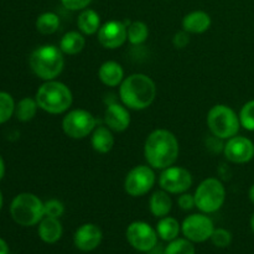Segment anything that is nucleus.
Returning a JSON list of instances; mask_svg holds the SVG:
<instances>
[{
	"label": "nucleus",
	"mask_w": 254,
	"mask_h": 254,
	"mask_svg": "<svg viewBox=\"0 0 254 254\" xmlns=\"http://www.w3.org/2000/svg\"><path fill=\"white\" fill-rule=\"evenodd\" d=\"M179 146L178 138L166 129H156L151 131L144 144V156L149 166L153 169H164L173 166L178 160Z\"/></svg>",
	"instance_id": "obj_1"
},
{
	"label": "nucleus",
	"mask_w": 254,
	"mask_h": 254,
	"mask_svg": "<svg viewBox=\"0 0 254 254\" xmlns=\"http://www.w3.org/2000/svg\"><path fill=\"white\" fill-rule=\"evenodd\" d=\"M155 173L148 165H139L131 169L124 180V190L131 197L146 195L155 185Z\"/></svg>",
	"instance_id": "obj_9"
},
{
	"label": "nucleus",
	"mask_w": 254,
	"mask_h": 254,
	"mask_svg": "<svg viewBox=\"0 0 254 254\" xmlns=\"http://www.w3.org/2000/svg\"><path fill=\"white\" fill-rule=\"evenodd\" d=\"M248 196H250L251 202H252L254 205V184L250 188V191H248Z\"/></svg>",
	"instance_id": "obj_38"
},
{
	"label": "nucleus",
	"mask_w": 254,
	"mask_h": 254,
	"mask_svg": "<svg viewBox=\"0 0 254 254\" xmlns=\"http://www.w3.org/2000/svg\"><path fill=\"white\" fill-rule=\"evenodd\" d=\"M196 207L203 213H213L220 210L226 201V189L218 179L208 178L195 191Z\"/></svg>",
	"instance_id": "obj_7"
},
{
	"label": "nucleus",
	"mask_w": 254,
	"mask_h": 254,
	"mask_svg": "<svg viewBox=\"0 0 254 254\" xmlns=\"http://www.w3.org/2000/svg\"><path fill=\"white\" fill-rule=\"evenodd\" d=\"M0 254H9V246L2 238H0Z\"/></svg>",
	"instance_id": "obj_36"
},
{
	"label": "nucleus",
	"mask_w": 254,
	"mask_h": 254,
	"mask_svg": "<svg viewBox=\"0 0 254 254\" xmlns=\"http://www.w3.org/2000/svg\"><path fill=\"white\" fill-rule=\"evenodd\" d=\"M149 208H150L151 215L158 218L168 216L173 208V200L169 196V192L164 191L163 189L155 191L149 200Z\"/></svg>",
	"instance_id": "obj_21"
},
{
	"label": "nucleus",
	"mask_w": 254,
	"mask_h": 254,
	"mask_svg": "<svg viewBox=\"0 0 254 254\" xmlns=\"http://www.w3.org/2000/svg\"><path fill=\"white\" fill-rule=\"evenodd\" d=\"M77 26L83 35H94L101 29V16L93 9H84L77 19Z\"/></svg>",
	"instance_id": "obj_22"
},
{
	"label": "nucleus",
	"mask_w": 254,
	"mask_h": 254,
	"mask_svg": "<svg viewBox=\"0 0 254 254\" xmlns=\"http://www.w3.org/2000/svg\"><path fill=\"white\" fill-rule=\"evenodd\" d=\"M32 72L44 81H52L64 67V52L55 45H42L32 51L29 59Z\"/></svg>",
	"instance_id": "obj_3"
},
{
	"label": "nucleus",
	"mask_w": 254,
	"mask_h": 254,
	"mask_svg": "<svg viewBox=\"0 0 254 254\" xmlns=\"http://www.w3.org/2000/svg\"><path fill=\"white\" fill-rule=\"evenodd\" d=\"M92 0H61L62 5L66 9L72 10V11H77V10H84Z\"/></svg>",
	"instance_id": "obj_34"
},
{
	"label": "nucleus",
	"mask_w": 254,
	"mask_h": 254,
	"mask_svg": "<svg viewBox=\"0 0 254 254\" xmlns=\"http://www.w3.org/2000/svg\"><path fill=\"white\" fill-rule=\"evenodd\" d=\"M104 123L111 130L121 131L127 130L130 126V114L124 104L111 103L104 112Z\"/></svg>",
	"instance_id": "obj_16"
},
{
	"label": "nucleus",
	"mask_w": 254,
	"mask_h": 254,
	"mask_svg": "<svg viewBox=\"0 0 254 254\" xmlns=\"http://www.w3.org/2000/svg\"><path fill=\"white\" fill-rule=\"evenodd\" d=\"M39 108L50 114H62L69 109L73 96L68 87L59 81H46L36 92Z\"/></svg>",
	"instance_id": "obj_4"
},
{
	"label": "nucleus",
	"mask_w": 254,
	"mask_h": 254,
	"mask_svg": "<svg viewBox=\"0 0 254 254\" xmlns=\"http://www.w3.org/2000/svg\"><path fill=\"white\" fill-rule=\"evenodd\" d=\"M128 30V41L131 45H141L149 36L148 25L143 21H133L127 25Z\"/></svg>",
	"instance_id": "obj_27"
},
{
	"label": "nucleus",
	"mask_w": 254,
	"mask_h": 254,
	"mask_svg": "<svg viewBox=\"0 0 254 254\" xmlns=\"http://www.w3.org/2000/svg\"><path fill=\"white\" fill-rule=\"evenodd\" d=\"M192 175L181 166H169L159 176V185L169 193H184L192 186Z\"/></svg>",
	"instance_id": "obj_12"
},
{
	"label": "nucleus",
	"mask_w": 254,
	"mask_h": 254,
	"mask_svg": "<svg viewBox=\"0 0 254 254\" xmlns=\"http://www.w3.org/2000/svg\"><path fill=\"white\" fill-rule=\"evenodd\" d=\"M103 240L102 230L94 223H84L79 226L73 235L74 247L81 252H92L99 247Z\"/></svg>",
	"instance_id": "obj_15"
},
{
	"label": "nucleus",
	"mask_w": 254,
	"mask_h": 254,
	"mask_svg": "<svg viewBox=\"0 0 254 254\" xmlns=\"http://www.w3.org/2000/svg\"><path fill=\"white\" fill-rule=\"evenodd\" d=\"M60 17L55 12L47 11L36 19V30L42 35H51L59 30Z\"/></svg>",
	"instance_id": "obj_26"
},
{
	"label": "nucleus",
	"mask_w": 254,
	"mask_h": 254,
	"mask_svg": "<svg viewBox=\"0 0 254 254\" xmlns=\"http://www.w3.org/2000/svg\"><path fill=\"white\" fill-rule=\"evenodd\" d=\"M44 210H45V216L60 218L64 213V205L60 200L52 198V200H49L46 201V202H44Z\"/></svg>",
	"instance_id": "obj_32"
},
{
	"label": "nucleus",
	"mask_w": 254,
	"mask_h": 254,
	"mask_svg": "<svg viewBox=\"0 0 254 254\" xmlns=\"http://www.w3.org/2000/svg\"><path fill=\"white\" fill-rule=\"evenodd\" d=\"M98 77L103 84L108 87L121 86L124 79V69L116 61H106L98 69Z\"/></svg>",
	"instance_id": "obj_19"
},
{
	"label": "nucleus",
	"mask_w": 254,
	"mask_h": 254,
	"mask_svg": "<svg viewBox=\"0 0 254 254\" xmlns=\"http://www.w3.org/2000/svg\"><path fill=\"white\" fill-rule=\"evenodd\" d=\"M164 254H196L195 246L188 238H176L169 242Z\"/></svg>",
	"instance_id": "obj_28"
},
{
	"label": "nucleus",
	"mask_w": 254,
	"mask_h": 254,
	"mask_svg": "<svg viewBox=\"0 0 254 254\" xmlns=\"http://www.w3.org/2000/svg\"><path fill=\"white\" fill-rule=\"evenodd\" d=\"M91 144L94 151L99 154H107L113 149L114 146V136L112 130L108 127L99 126L94 128L92 131Z\"/></svg>",
	"instance_id": "obj_20"
},
{
	"label": "nucleus",
	"mask_w": 254,
	"mask_h": 254,
	"mask_svg": "<svg viewBox=\"0 0 254 254\" xmlns=\"http://www.w3.org/2000/svg\"><path fill=\"white\" fill-rule=\"evenodd\" d=\"M241 127L248 131H254V99L247 102L240 112Z\"/></svg>",
	"instance_id": "obj_30"
},
{
	"label": "nucleus",
	"mask_w": 254,
	"mask_h": 254,
	"mask_svg": "<svg viewBox=\"0 0 254 254\" xmlns=\"http://www.w3.org/2000/svg\"><path fill=\"white\" fill-rule=\"evenodd\" d=\"M127 241L134 250L139 252H150L158 243V232L149 223L135 221L128 226L126 232Z\"/></svg>",
	"instance_id": "obj_10"
},
{
	"label": "nucleus",
	"mask_w": 254,
	"mask_h": 254,
	"mask_svg": "<svg viewBox=\"0 0 254 254\" xmlns=\"http://www.w3.org/2000/svg\"><path fill=\"white\" fill-rule=\"evenodd\" d=\"M223 154L226 159L233 164L250 163L254 158V143L246 136H232L227 139Z\"/></svg>",
	"instance_id": "obj_14"
},
{
	"label": "nucleus",
	"mask_w": 254,
	"mask_h": 254,
	"mask_svg": "<svg viewBox=\"0 0 254 254\" xmlns=\"http://www.w3.org/2000/svg\"><path fill=\"white\" fill-rule=\"evenodd\" d=\"M127 40H128L127 24L119 20L104 22L98 30V41L104 49L116 50L123 46Z\"/></svg>",
	"instance_id": "obj_13"
},
{
	"label": "nucleus",
	"mask_w": 254,
	"mask_h": 254,
	"mask_svg": "<svg viewBox=\"0 0 254 254\" xmlns=\"http://www.w3.org/2000/svg\"><path fill=\"white\" fill-rule=\"evenodd\" d=\"M181 231V226L176 218L170 217V216H165V217L160 218V221L156 225V232L158 236L163 241L166 242H171V241L176 240Z\"/></svg>",
	"instance_id": "obj_24"
},
{
	"label": "nucleus",
	"mask_w": 254,
	"mask_h": 254,
	"mask_svg": "<svg viewBox=\"0 0 254 254\" xmlns=\"http://www.w3.org/2000/svg\"><path fill=\"white\" fill-rule=\"evenodd\" d=\"M84 46H86V39H84L83 34L78 31L66 32L60 41L61 51L66 55H71V56L79 54L84 49Z\"/></svg>",
	"instance_id": "obj_23"
},
{
	"label": "nucleus",
	"mask_w": 254,
	"mask_h": 254,
	"mask_svg": "<svg viewBox=\"0 0 254 254\" xmlns=\"http://www.w3.org/2000/svg\"><path fill=\"white\" fill-rule=\"evenodd\" d=\"M2 193H1V191H0V210H1V207H2Z\"/></svg>",
	"instance_id": "obj_40"
},
{
	"label": "nucleus",
	"mask_w": 254,
	"mask_h": 254,
	"mask_svg": "<svg viewBox=\"0 0 254 254\" xmlns=\"http://www.w3.org/2000/svg\"><path fill=\"white\" fill-rule=\"evenodd\" d=\"M210 240L216 247L226 248L232 242V233L226 228H215Z\"/></svg>",
	"instance_id": "obj_31"
},
{
	"label": "nucleus",
	"mask_w": 254,
	"mask_h": 254,
	"mask_svg": "<svg viewBox=\"0 0 254 254\" xmlns=\"http://www.w3.org/2000/svg\"><path fill=\"white\" fill-rule=\"evenodd\" d=\"M215 231V225L207 213H192L184 220L181 232L192 243H203L210 240Z\"/></svg>",
	"instance_id": "obj_11"
},
{
	"label": "nucleus",
	"mask_w": 254,
	"mask_h": 254,
	"mask_svg": "<svg viewBox=\"0 0 254 254\" xmlns=\"http://www.w3.org/2000/svg\"><path fill=\"white\" fill-rule=\"evenodd\" d=\"M5 175V163L4 160H2V158L0 156V181H1V179L4 178Z\"/></svg>",
	"instance_id": "obj_37"
},
{
	"label": "nucleus",
	"mask_w": 254,
	"mask_h": 254,
	"mask_svg": "<svg viewBox=\"0 0 254 254\" xmlns=\"http://www.w3.org/2000/svg\"><path fill=\"white\" fill-rule=\"evenodd\" d=\"M207 126L212 135L222 140L230 139L240 131V116L226 104H216L208 111Z\"/></svg>",
	"instance_id": "obj_6"
},
{
	"label": "nucleus",
	"mask_w": 254,
	"mask_h": 254,
	"mask_svg": "<svg viewBox=\"0 0 254 254\" xmlns=\"http://www.w3.org/2000/svg\"><path fill=\"white\" fill-rule=\"evenodd\" d=\"M96 127V118L91 112L86 109L69 111L62 121L64 133L71 139H84L92 134Z\"/></svg>",
	"instance_id": "obj_8"
},
{
	"label": "nucleus",
	"mask_w": 254,
	"mask_h": 254,
	"mask_svg": "<svg viewBox=\"0 0 254 254\" xmlns=\"http://www.w3.org/2000/svg\"><path fill=\"white\" fill-rule=\"evenodd\" d=\"M178 205L181 210L184 211H190L193 207H196L195 203V196L191 195V193H181L178 198Z\"/></svg>",
	"instance_id": "obj_33"
},
{
	"label": "nucleus",
	"mask_w": 254,
	"mask_h": 254,
	"mask_svg": "<svg viewBox=\"0 0 254 254\" xmlns=\"http://www.w3.org/2000/svg\"><path fill=\"white\" fill-rule=\"evenodd\" d=\"M251 228H252V231L254 233V213L252 215V217H251Z\"/></svg>",
	"instance_id": "obj_39"
},
{
	"label": "nucleus",
	"mask_w": 254,
	"mask_h": 254,
	"mask_svg": "<svg viewBox=\"0 0 254 254\" xmlns=\"http://www.w3.org/2000/svg\"><path fill=\"white\" fill-rule=\"evenodd\" d=\"M37 108H39V104L36 99L31 97H25L15 106V117L20 122H30L36 116Z\"/></svg>",
	"instance_id": "obj_25"
},
{
	"label": "nucleus",
	"mask_w": 254,
	"mask_h": 254,
	"mask_svg": "<svg viewBox=\"0 0 254 254\" xmlns=\"http://www.w3.org/2000/svg\"><path fill=\"white\" fill-rule=\"evenodd\" d=\"M37 233H39V237L41 238L42 242L47 243V245H54L61 240L64 227H62L59 218L45 216L40 221Z\"/></svg>",
	"instance_id": "obj_17"
},
{
	"label": "nucleus",
	"mask_w": 254,
	"mask_h": 254,
	"mask_svg": "<svg viewBox=\"0 0 254 254\" xmlns=\"http://www.w3.org/2000/svg\"><path fill=\"white\" fill-rule=\"evenodd\" d=\"M11 218L20 226L31 227L39 225L45 217L44 202L39 196L31 192H22L15 196L10 205Z\"/></svg>",
	"instance_id": "obj_5"
},
{
	"label": "nucleus",
	"mask_w": 254,
	"mask_h": 254,
	"mask_svg": "<svg viewBox=\"0 0 254 254\" xmlns=\"http://www.w3.org/2000/svg\"><path fill=\"white\" fill-rule=\"evenodd\" d=\"M211 16L202 10L189 12L183 19V30L189 34H203L211 26Z\"/></svg>",
	"instance_id": "obj_18"
},
{
	"label": "nucleus",
	"mask_w": 254,
	"mask_h": 254,
	"mask_svg": "<svg viewBox=\"0 0 254 254\" xmlns=\"http://www.w3.org/2000/svg\"><path fill=\"white\" fill-rule=\"evenodd\" d=\"M15 102L11 94L6 92H0V124L9 121L15 113Z\"/></svg>",
	"instance_id": "obj_29"
},
{
	"label": "nucleus",
	"mask_w": 254,
	"mask_h": 254,
	"mask_svg": "<svg viewBox=\"0 0 254 254\" xmlns=\"http://www.w3.org/2000/svg\"><path fill=\"white\" fill-rule=\"evenodd\" d=\"M156 97V84L144 73H133L119 86V98L128 109L143 111L153 104Z\"/></svg>",
	"instance_id": "obj_2"
},
{
	"label": "nucleus",
	"mask_w": 254,
	"mask_h": 254,
	"mask_svg": "<svg viewBox=\"0 0 254 254\" xmlns=\"http://www.w3.org/2000/svg\"><path fill=\"white\" fill-rule=\"evenodd\" d=\"M190 42V35L189 32H186L185 30H181V31L176 32L173 37V45L176 49H184L186 47Z\"/></svg>",
	"instance_id": "obj_35"
}]
</instances>
